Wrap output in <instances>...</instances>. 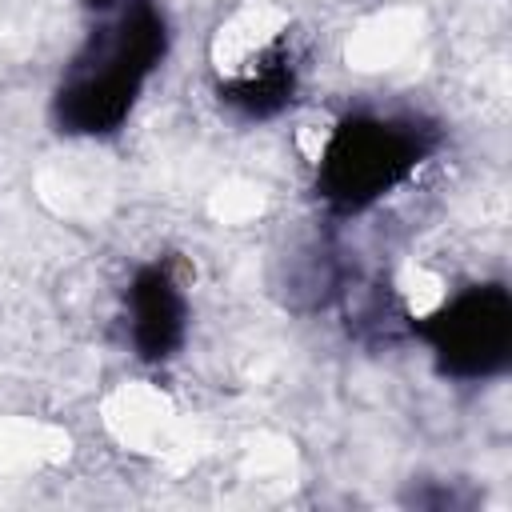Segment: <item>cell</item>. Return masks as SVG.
Returning <instances> with one entry per match:
<instances>
[{"mask_svg": "<svg viewBox=\"0 0 512 512\" xmlns=\"http://www.w3.org/2000/svg\"><path fill=\"white\" fill-rule=\"evenodd\" d=\"M168 52V20L156 0H120L96 12V28L68 64L56 92V120L64 132H116L148 76Z\"/></svg>", "mask_w": 512, "mask_h": 512, "instance_id": "6da1fadb", "label": "cell"}, {"mask_svg": "<svg viewBox=\"0 0 512 512\" xmlns=\"http://www.w3.org/2000/svg\"><path fill=\"white\" fill-rule=\"evenodd\" d=\"M424 336L448 376H492L508 364L512 300L500 284H472L428 316Z\"/></svg>", "mask_w": 512, "mask_h": 512, "instance_id": "3957f363", "label": "cell"}, {"mask_svg": "<svg viewBox=\"0 0 512 512\" xmlns=\"http://www.w3.org/2000/svg\"><path fill=\"white\" fill-rule=\"evenodd\" d=\"M428 152L432 136L412 116H348L328 132L320 148L316 192L336 212H364L396 192Z\"/></svg>", "mask_w": 512, "mask_h": 512, "instance_id": "7a4b0ae2", "label": "cell"}, {"mask_svg": "<svg viewBox=\"0 0 512 512\" xmlns=\"http://www.w3.org/2000/svg\"><path fill=\"white\" fill-rule=\"evenodd\" d=\"M124 316H128V344L140 360H168L184 344L188 332V296L168 264H144L128 292H124Z\"/></svg>", "mask_w": 512, "mask_h": 512, "instance_id": "277c9868", "label": "cell"}]
</instances>
